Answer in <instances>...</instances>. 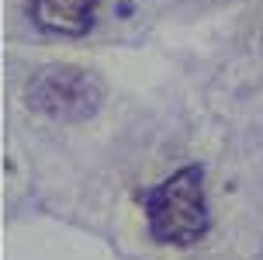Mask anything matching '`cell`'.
<instances>
[{
	"label": "cell",
	"instance_id": "6da1fadb",
	"mask_svg": "<svg viewBox=\"0 0 263 260\" xmlns=\"http://www.w3.org/2000/svg\"><path fill=\"white\" fill-rule=\"evenodd\" d=\"M135 198H139L145 215V236L156 247L187 250L197 247L211 233L208 174L201 163L177 167L159 184L142 187Z\"/></svg>",
	"mask_w": 263,
	"mask_h": 260
},
{
	"label": "cell",
	"instance_id": "7a4b0ae2",
	"mask_svg": "<svg viewBox=\"0 0 263 260\" xmlns=\"http://www.w3.org/2000/svg\"><path fill=\"white\" fill-rule=\"evenodd\" d=\"M107 97L104 80L77 63H45L25 83V104L39 118L59 125H83L101 115Z\"/></svg>",
	"mask_w": 263,
	"mask_h": 260
},
{
	"label": "cell",
	"instance_id": "3957f363",
	"mask_svg": "<svg viewBox=\"0 0 263 260\" xmlns=\"http://www.w3.org/2000/svg\"><path fill=\"white\" fill-rule=\"evenodd\" d=\"M101 0H28V21L45 39H87Z\"/></svg>",
	"mask_w": 263,
	"mask_h": 260
}]
</instances>
